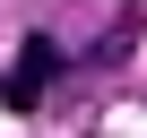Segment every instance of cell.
Returning <instances> with one entry per match:
<instances>
[{
  "label": "cell",
  "instance_id": "6da1fadb",
  "mask_svg": "<svg viewBox=\"0 0 147 138\" xmlns=\"http://www.w3.org/2000/svg\"><path fill=\"white\" fill-rule=\"evenodd\" d=\"M52 78H61V43L52 35H26V52L9 60V78H0V104H9V112H35Z\"/></svg>",
  "mask_w": 147,
  "mask_h": 138
}]
</instances>
